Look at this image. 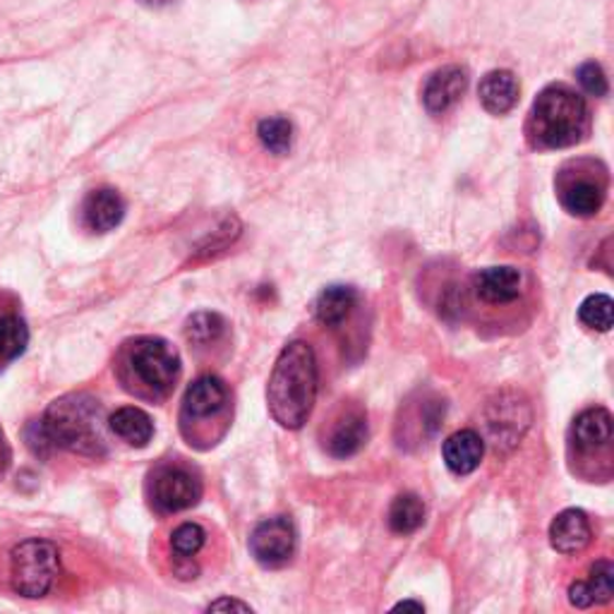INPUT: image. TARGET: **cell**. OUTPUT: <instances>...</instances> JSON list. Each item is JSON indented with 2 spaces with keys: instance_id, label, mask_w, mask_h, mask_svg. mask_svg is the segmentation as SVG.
Masks as SVG:
<instances>
[{
  "instance_id": "1",
  "label": "cell",
  "mask_w": 614,
  "mask_h": 614,
  "mask_svg": "<svg viewBox=\"0 0 614 614\" xmlns=\"http://www.w3.org/2000/svg\"><path fill=\"white\" fill-rule=\"evenodd\" d=\"M317 398V358L305 341L283 346L274 362L267 404L271 418L286 430H298L308 422Z\"/></svg>"
},
{
  "instance_id": "2",
  "label": "cell",
  "mask_w": 614,
  "mask_h": 614,
  "mask_svg": "<svg viewBox=\"0 0 614 614\" xmlns=\"http://www.w3.org/2000/svg\"><path fill=\"white\" fill-rule=\"evenodd\" d=\"M591 128L586 99L564 84H553L533 102L525 135L535 149H567L579 144Z\"/></svg>"
},
{
  "instance_id": "3",
  "label": "cell",
  "mask_w": 614,
  "mask_h": 614,
  "mask_svg": "<svg viewBox=\"0 0 614 614\" xmlns=\"http://www.w3.org/2000/svg\"><path fill=\"white\" fill-rule=\"evenodd\" d=\"M99 422H102L99 401L84 394H70L54 401L42 420L51 444L84 456H96L104 451L102 425Z\"/></svg>"
},
{
  "instance_id": "4",
  "label": "cell",
  "mask_w": 614,
  "mask_h": 614,
  "mask_svg": "<svg viewBox=\"0 0 614 614\" xmlns=\"http://www.w3.org/2000/svg\"><path fill=\"white\" fill-rule=\"evenodd\" d=\"M181 374V358L164 338H137L123 350V378L128 390L147 396H166Z\"/></svg>"
},
{
  "instance_id": "5",
  "label": "cell",
  "mask_w": 614,
  "mask_h": 614,
  "mask_svg": "<svg viewBox=\"0 0 614 614\" xmlns=\"http://www.w3.org/2000/svg\"><path fill=\"white\" fill-rule=\"evenodd\" d=\"M60 571L58 547L48 541L20 543L10 555V581L15 593L24 598H42L51 591Z\"/></svg>"
},
{
  "instance_id": "6",
  "label": "cell",
  "mask_w": 614,
  "mask_h": 614,
  "mask_svg": "<svg viewBox=\"0 0 614 614\" xmlns=\"http://www.w3.org/2000/svg\"><path fill=\"white\" fill-rule=\"evenodd\" d=\"M607 178L595 161H571L559 171L557 195L574 217H593L605 202Z\"/></svg>"
},
{
  "instance_id": "7",
  "label": "cell",
  "mask_w": 614,
  "mask_h": 614,
  "mask_svg": "<svg viewBox=\"0 0 614 614\" xmlns=\"http://www.w3.org/2000/svg\"><path fill=\"white\" fill-rule=\"evenodd\" d=\"M229 408V390L219 378H199L187 386L181 410V428L187 440H199L207 420L221 418Z\"/></svg>"
},
{
  "instance_id": "8",
  "label": "cell",
  "mask_w": 614,
  "mask_h": 614,
  "mask_svg": "<svg viewBox=\"0 0 614 614\" xmlns=\"http://www.w3.org/2000/svg\"><path fill=\"white\" fill-rule=\"evenodd\" d=\"M202 497V483L183 466H161L152 475V502L159 511L175 513L190 509Z\"/></svg>"
},
{
  "instance_id": "9",
  "label": "cell",
  "mask_w": 614,
  "mask_h": 614,
  "mask_svg": "<svg viewBox=\"0 0 614 614\" xmlns=\"http://www.w3.org/2000/svg\"><path fill=\"white\" fill-rule=\"evenodd\" d=\"M296 525L286 517L262 521L253 535H250V553H253L262 567H283L296 555Z\"/></svg>"
},
{
  "instance_id": "10",
  "label": "cell",
  "mask_w": 614,
  "mask_h": 614,
  "mask_svg": "<svg viewBox=\"0 0 614 614\" xmlns=\"http://www.w3.org/2000/svg\"><path fill=\"white\" fill-rule=\"evenodd\" d=\"M466 86H468L466 70H461L456 66H447L442 70L432 72L430 80L425 82L422 104L432 116H442V113H447L459 102L463 92H466Z\"/></svg>"
},
{
  "instance_id": "11",
  "label": "cell",
  "mask_w": 614,
  "mask_h": 614,
  "mask_svg": "<svg viewBox=\"0 0 614 614\" xmlns=\"http://www.w3.org/2000/svg\"><path fill=\"white\" fill-rule=\"evenodd\" d=\"M473 291L487 305H509L521 296L517 267H487L473 277Z\"/></svg>"
},
{
  "instance_id": "12",
  "label": "cell",
  "mask_w": 614,
  "mask_h": 614,
  "mask_svg": "<svg viewBox=\"0 0 614 614\" xmlns=\"http://www.w3.org/2000/svg\"><path fill=\"white\" fill-rule=\"evenodd\" d=\"M549 543L561 555H576L591 543V523L581 509H567L549 525Z\"/></svg>"
},
{
  "instance_id": "13",
  "label": "cell",
  "mask_w": 614,
  "mask_h": 614,
  "mask_svg": "<svg viewBox=\"0 0 614 614\" xmlns=\"http://www.w3.org/2000/svg\"><path fill=\"white\" fill-rule=\"evenodd\" d=\"M125 217V202L116 190H94L90 197L84 199L82 205V221L84 229L92 233H108L116 229V225Z\"/></svg>"
},
{
  "instance_id": "14",
  "label": "cell",
  "mask_w": 614,
  "mask_h": 614,
  "mask_svg": "<svg viewBox=\"0 0 614 614\" xmlns=\"http://www.w3.org/2000/svg\"><path fill=\"white\" fill-rule=\"evenodd\" d=\"M485 454L483 437L475 430H461L449 437L442 447L447 468L454 475H468L480 466Z\"/></svg>"
},
{
  "instance_id": "15",
  "label": "cell",
  "mask_w": 614,
  "mask_h": 614,
  "mask_svg": "<svg viewBox=\"0 0 614 614\" xmlns=\"http://www.w3.org/2000/svg\"><path fill=\"white\" fill-rule=\"evenodd\" d=\"M614 595V567L610 559L595 561L586 581H576L569 588V600L576 607L605 605Z\"/></svg>"
},
{
  "instance_id": "16",
  "label": "cell",
  "mask_w": 614,
  "mask_h": 614,
  "mask_svg": "<svg viewBox=\"0 0 614 614\" xmlns=\"http://www.w3.org/2000/svg\"><path fill=\"white\" fill-rule=\"evenodd\" d=\"M571 442L579 451H598L612 442V416L605 408L583 410L571 425Z\"/></svg>"
},
{
  "instance_id": "17",
  "label": "cell",
  "mask_w": 614,
  "mask_h": 614,
  "mask_svg": "<svg viewBox=\"0 0 614 614\" xmlns=\"http://www.w3.org/2000/svg\"><path fill=\"white\" fill-rule=\"evenodd\" d=\"M368 440V420L360 410H346L341 418L334 422L329 432V454L336 459H348L360 451Z\"/></svg>"
},
{
  "instance_id": "18",
  "label": "cell",
  "mask_w": 614,
  "mask_h": 614,
  "mask_svg": "<svg viewBox=\"0 0 614 614\" xmlns=\"http://www.w3.org/2000/svg\"><path fill=\"white\" fill-rule=\"evenodd\" d=\"M478 94L485 111L505 116L519 104V82L509 70H493L483 78Z\"/></svg>"
},
{
  "instance_id": "19",
  "label": "cell",
  "mask_w": 614,
  "mask_h": 614,
  "mask_svg": "<svg viewBox=\"0 0 614 614\" xmlns=\"http://www.w3.org/2000/svg\"><path fill=\"white\" fill-rule=\"evenodd\" d=\"M111 432L130 447H147L154 437V422L142 408L125 406L108 418Z\"/></svg>"
},
{
  "instance_id": "20",
  "label": "cell",
  "mask_w": 614,
  "mask_h": 614,
  "mask_svg": "<svg viewBox=\"0 0 614 614\" xmlns=\"http://www.w3.org/2000/svg\"><path fill=\"white\" fill-rule=\"evenodd\" d=\"M358 303L356 288L350 286H327L315 300V315L327 327H338L348 320Z\"/></svg>"
},
{
  "instance_id": "21",
  "label": "cell",
  "mask_w": 614,
  "mask_h": 614,
  "mask_svg": "<svg viewBox=\"0 0 614 614\" xmlns=\"http://www.w3.org/2000/svg\"><path fill=\"white\" fill-rule=\"evenodd\" d=\"M425 521V505L418 495H398L390 507V529L398 535L416 533Z\"/></svg>"
},
{
  "instance_id": "22",
  "label": "cell",
  "mask_w": 614,
  "mask_h": 614,
  "mask_svg": "<svg viewBox=\"0 0 614 614\" xmlns=\"http://www.w3.org/2000/svg\"><path fill=\"white\" fill-rule=\"evenodd\" d=\"M30 344L27 324L15 312L0 315V360H15Z\"/></svg>"
},
{
  "instance_id": "23",
  "label": "cell",
  "mask_w": 614,
  "mask_h": 614,
  "mask_svg": "<svg viewBox=\"0 0 614 614\" xmlns=\"http://www.w3.org/2000/svg\"><path fill=\"white\" fill-rule=\"evenodd\" d=\"M257 137L262 147L267 149V152L283 157L291 152V144H293V125L288 118H265L257 125Z\"/></svg>"
},
{
  "instance_id": "24",
  "label": "cell",
  "mask_w": 614,
  "mask_h": 614,
  "mask_svg": "<svg viewBox=\"0 0 614 614\" xmlns=\"http://www.w3.org/2000/svg\"><path fill=\"white\" fill-rule=\"evenodd\" d=\"M225 332V320L217 312H197L185 324V336L187 341L195 346H209L219 341Z\"/></svg>"
},
{
  "instance_id": "25",
  "label": "cell",
  "mask_w": 614,
  "mask_h": 614,
  "mask_svg": "<svg viewBox=\"0 0 614 614\" xmlns=\"http://www.w3.org/2000/svg\"><path fill=\"white\" fill-rule=\"evenodd\" d=\"M612 298L610 296H591L586 298L579 308V320L593 332H610L614 322L612 312Z\"/></svg>"
},
{
  "instance_id": "26",
  "label": "cell",
  "mask_w": 614,
  "mask_h": 614,
  "mask_svg": "<svg viewBox=\"0 0 614 614\" xmlns=\"http://www.w3.org/2000/svg\"><path fill=\"white\" fill-rule=\"evenodd\" d=\"M205 541H207V533H205L202 525L183 523L173 531L171 547H173V553L178 555V559H190L199 553V549H202Z\"/></svg>"
},
{
  "instance_id": "27",
  "label": "cell",
  "mask_w": 614,
  "mask_h": 614,
  "mask_svg": "<svg viewBox=\"0 0 614 614\" xmlns=\"http://www.w3.org/2000/svg\"><path fill=\"white\" fill-rule=\"evenodd\" d=\"M576 78H579V84L591 96H605L607 94V78H605V72H603V68L598 66V62H593V60L583 62L579 72H576Z\"/></svg>"
},
{
  "instance_id": "28",
  "label": "cell",
  "mask_w": 614,
  "mask_h": 614,
  "mask_svg": "<svg viewBox=\"0 0 614 614\" xmlns=\"http://www.w3.org/2000/svg\"><path fill=\"white\" fill-rule=\"evenodd\" d=\"M207 610H209V612H221V610H241V612H250L253 607H250L247 603H241V600L221 598V600H217V603H211Z\"/></svg>"
},
{
  "instance_id": "29",
  "label": "cell",
  "mask_w": 614,
  "mask_h": 614,
  "mask_svg": "<svg viewBox=\"0 0 614 614\" xmlns=\"http://www.w3.org/2000/svg\"><path fill=\"white\" fill-rule=\"evenodd\" d=\"M394 610H416V612H422V603H413V600H404V603H398Z\"/></svg>"
},
{
  "instance_id": "30",
  "label": "cell",
  "mask_w": 614,
  "mask_h": 614,
  "mask_svg": "<svg viewBox=\"0 0 614 614\" xmlns=\"http://www.w3.org/2000/svg\"><path fill=\"white\" fill-rule=\"evenodd\" d=\"M144 5H152V8H164V5H169L171 0H142Z\"/></svg>"
}]
</instances>
